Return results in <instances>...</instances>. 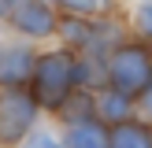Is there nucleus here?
Segmentation results:
<instances>
[{"mask_svg": "<svg viewBox=\"0 0 152 148\" xmlns=\"http://www.w3.org/2000/svg\"><path fill=\"white\" fill-rule=\"evenodd\" d=\"M59 7H67L71 15H96L108 7V0H56Z\"/></svg>", "mask_w": 152, "mask_h": 148, "instance_id": "9b49d317", "label": "nucleus"}, {"mask_svg": "<svg viewBox=\"0 0 152 148\" xmlns=\"http://www.w3.org/2000/svg\"><path fill=\"white\" fill-rule=\"evenodd\" d=\"M111 148H152V122L130 118L111 126Z\"/></svg>", "mask_w": 152, "mask_h": 148, "instance_id": "6e6552de", "label": "nucleus"}, {"mask_svg": "<svg viewBox=\"0 0 152 148\" xmlns=\"http://www.w3.org/2000/svg\"><path fill=\"white\" fill-rule=\"evenodd\" d=\"M37 107L41 104L34 100V93H22V89L0 93V144H19L34 130Z\"/></svg>", "mask_w": 152, "mask_h": 148, "instance_id": "7ed1b4c3", "label": "nucleus"}, {"mask_svg": "<svg viewBox=\"0 0 152 148\" xmlns=\"http://www.w3.org/2000/svg\"><path fill=\"white\" fill-rule=\"evenodd\" d=\"M11 22H15V30H22L30 37H48L56 30V15L45 0H19L11 7Z\"/></svg>", "mask_w": 152, "mask_h": 148, "instance_id": "20e7f679", "label": "nucleus"}, {"mask_svg": "<svg viewBox=\"0 0 152 148\" xmlns=\"http://www.w3.org/2000/svg\"><path fill=\"white\" fill-rule=\"evenodd\" d=\"M59 115H63V122H67V126L96 118V93H93V89H74V93L63 100Z\"/></svg>", "mask_w": 152, "mask_h": 148, "instance_id": "1a4fd4ad", "label": "nucleus"}, {"mask_svg": "<svg viewBox=\"0 0 152 148\" xmlns=\"http://www.w3.org/2000/svg\"><path fill=\"white\" fill-rule=\"evenodd\" d=\"M108 85L126 96H141L152 85V48L148 44H119L108 56Z\"/></svg>", "mask_w": 152, "mask_h": 148, "instance_id": "f03ea898", "label": "nucleus"}, {"mask_svg": "<svg viewBox=\"0 0 152 148\" xmlns=\"http://www.w3.org/2000/svg\"><path fill=\"white\" fill-rule=\"evenodd\" d=\"M137 26H141L145 37H152V0H141V7H137Z\"/></svg>", "mask_w": 152, "mask_h": 148, "instance_id": "f8f14e48", "label": "nucleus"}, {"mask_svg": "<svg viewBox=\"0 0 152 148\" xmlns=\"http://www.w3.org/2000/svg\"><path fill=\"white\" fill-rule=\"evenodd\" d=\"M96 118L108 122V126L137 118V96H126V93H119V89L104 85L100 93H96Z\"/></svg>", "mask_w": 152, "mask_h": 148, "instance_id": "423d86ee", "label": "nucleus"}, {"mask_svg": "<svg viewBox=\"0 0 152 148\" xmlns=\"http://www.w3.org/2000/svg\"><path fill=\"white\" fill-rule=\"evenodd\" d=\"M74 67L78 59L71 52H48V56L37 59V70H34V100L48 111H59L63 100L78 89L74 81Z\"/></svg>", "mask_w": 152, "mask_h": 148, "instance_id": "f257e3e1", "label": "nucleus"}, {"mask_svg": "<svg viewBox=\"0 0 152 148\" xmlns=\"http://www.w3.org/2000/svg\"><path fill=\"white\" fill-rule=\"evenodd\" d=\"M63 37H67V44H74V48H86L89 37H93V26L82 22V19H67L63 22Z\"/></svg>", "mask_w": 152, "mask_h": 148, "instance_id": "9d476101", "label": "nucleus"}, {"mask_svg": "<svg viewBox=\"0 0 152 148\" xmlns=\"http://www.w3.org/2000/svg\"><path fill=\"white\" fill-rule=\"evenodd\" d=\"M137 107H141V118H145V122H152V85L137 96Z\"/></svg>", "mask_w": 152, "mask_h": 148, "instance_id": "4468645a", "label": "nucleus"}, {"mask_svg": "<svg viewBox=\"0 0 152 148\" xmlns=\"http://www.w3.org/2000/svg\"><path fill=\"white\" fill-rule=\"evenodd\" d=\"M4 7H11V0H0V11H4Z\"/></svg>", "mask_w": 152, "mask_h": 148, "instance_id": "2eb2a0df", "label": "nucleus"}, {"mask_svg": "<svg viewBox=\"0 0 152 148\" xmlns=\"http://www.w3.org/2000/svg\"><path fill=\"white\" fill-rule=\"evenodd\" d=\"M22 148H63V144H59L56 137H48V133H34V137H30Z\"/></svg>", "mask_w": 152, "mask_h": 148, "instance_id": "ddd939ff", "label": "nucleus"}, {"mask_svg": "<svg viewBox=\"0 0 152 148\" xmlns=\"http://www.w3.org/2000/svg\"><path fill=\"white\" fill-rule=\"evenodd\" d=\"M34 70H37V56L30 48H0V81L7 89H19L26 81H34Z\"/></svg>", "mask_w": 152, "mask_h": 148, "instance_id": "39448f33", "label": "nucleus"}, {"mask_svg": "<svg viewBox=\"0 0 152 148\" xmlns=\"http://www.w3.org/2000/svg\"><path fill=\"white\" fill-rule=\"evenodd\" d=\"M63 148H111V126L100 122V118L74 122V126H67Z\"/></svg>", "mask_w": 152, "mask_h": 148, "instance_id": "0eeeda50", "label": "nucleus"}]
</instances>
